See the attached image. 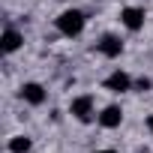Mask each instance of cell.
Returning <instances> with one entry per match:
<instances>
[{
  "instance_id": "12",
  "label": "cell",
  "mask_w": 153,
  "mask_h": 153,
  "mask_svg": "<svg viewBox=\"0 0 153 153\" xmlns=\"http://www.w3.org/2000/svg\"><path fill=\"white\" fill-rule=\"evenodd\" d=\"M96 153H117V150H96Z\"/></svg>"
},
{
  "instance_id": "4",
  "label": "cell",
  "mask_w": 153,
  "mask_h": 153,
  "mask_svg": "<svg viewBox=\"0 0 153 153\" xmlns=\"http://www.w3.org/2000/svg\"><path fill=\"white\" fill-rule=\"evenodd\" d=\"M120 21H123L126 30L138 33V30L144 27V9H138V6H126V9L120 12Z\"/></svg>"
},
{
  "instance_id": "10",
  "label": "cell",
  "mask_w": 153,
  "mask_h": 153,
  "mask_svg": "<svg viewBox=\"0 0 153 153\" xmlns=\"http://www.w3.org/2000/svg\"><path fill=\"white\" fill-rule=\"evenodd\" d=\"M135 87H138L141 93H144V90H150V78H138V81H135Z\"/></svg>"
},
{
  "instance_id": "6",
  "label": "cell",
  "mask_w": 153,
  "mask_h": 153,
  "mask_svg": "<svg viewBox=\"0 0 153 153\" xmlns=\"http://www.w3.org/2000/svg\"><path fill=\"white\" fill-rule=\"evenodd\" d=\"M129 87H132V78H129V72H123V69L111 72L105 78V90H111V93H126Z\"/></svg>"
},
{
  "instance_id": "7",
  "label": "cell",
  "mask_w": 153,
  "mask_h": 153,
  "mask_svg": "<svg viewBox=\"0 0 153 153\" xmlns=\"http://www.w3.org/2000/svg\"><path fill=\"white\" fill-rule=\"evenodd\" d=\"M120 123H123V108H120V105L102 108V114H99V126H102V129H117Z\"/></svg>"
},
{
  "instance_id": "11",
  "label": "cell",
  "mask_w": 153,
  "mask_h": 153,
  "mask_svg": "<svg viewBox=\"0 0 153 153\" xmlns=\"http://www.w3.org/2000/svg\"><path fill=\"white\" fill-rule=\"evenodd\" d=\"M147 129H150V132H153V114H150V117H147Z\"/></svg>"
},
{
  "instance_id": "8",
  "label": "cell",
  "mask_w": 153,
  "mask_h": 153,
  "mask_svg": "<svg viewBox=\"0 0 153 153\" xmlns=\"http://www.w3.org/2000/svg\"><path fill=\"white\" fill-rule=\"evenodd\" d=\"M21 42H24V36H21L15 27H6V30H3V39H0V45H3V51H6V54L18 51V48H21Z\"/></svg>"
},
{
  "instance_id": "9",
  "label": "cell",
  "mask_w": 153,
  "mask_h": 153,
  "mask_svg": "<svg viewBox=\"0 0 153 153\" xmlns=\"http://www.w3.org/2000/svg\"><path fill=\"white\" fill-rule=\"evenodd\" d=\"M33 147V141L27 138V135H15V138H9V153H27Z\"/></svg>"
},
{
  "instance_id": "1",
  "label": "cell",
  "mask_w": 153,
  "mask_h": 153,
  "mask_svg": "<svg viewBox=\"0 0 153 153\" xmlns=\"http://www.w3.org/2000/svg\"><path fill=\"white\" fill-rule=\"evenodd\" d=\"M84 24H87V15H84L81 9H66V12H60V18H57V30H60L63 36H78V33L84 30Z\"/></svg>"
},
{
  "instance_id": "2",
  "label": "cell",
  "mask_w": 153,
  "mask_h": 153,
  "mask_svg": "<svg viewBox=\"0 0 153 153\" xmlns=\"http://www.w3.org/2000/svg\"><path fill=\"white\" fill-rule=\"evenodd\" d=\"M69 114L75 117V120H81V123H87L90 117H93V96H75L72 102H69Z\"/></svg>"
},
{
  "instance_id": "3",
  "label": "cell",
  "mask_w": 153,
  "mask_h": 153,
  "mask_svg": "<svg viewBox=\"0 0 153 153\" xmlns=\"http://www.w3.org/2000/svg\"><path fill=\"white\" fill-rule=\"evenodd\" d=\"M18 96L27 102V105H42L45 99H48V93H45V87L42 84H36V81H27V84H21V90H18Z\"/></svg>"
},
{
  "instance_id": "5",
  "label": "cell",
  "mask_w": 153,
  "mask_h": 153,
  "mask_svg": "<svg viewBox=\"0 0 153 153\" xmlns=\"http://www.w3.org/2000/svg\"><path fill=\"white\" fill-rule=\"evenodd\" d=\"M96 48H99L102 57H120V54H123V42H120V36H114V33H105V36L96 42Z\"/></svg>"
}]
</instances>
